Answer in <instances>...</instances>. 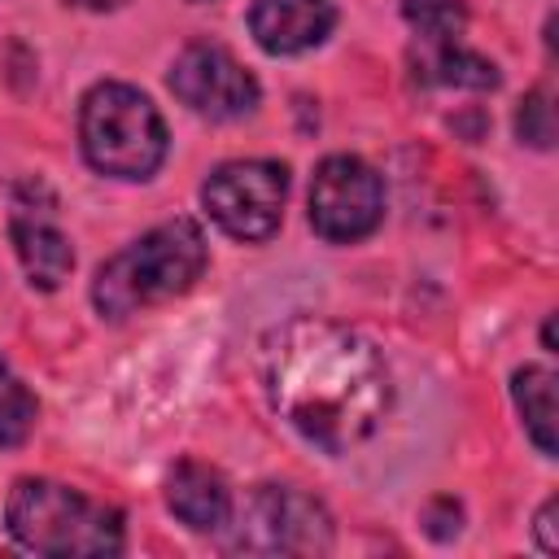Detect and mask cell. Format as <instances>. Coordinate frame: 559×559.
I'll return each mask as SVG.
<instances>
[{"label":"cell","mask_w":559,"mask_h":559,"mask_svg":"<svg viewBox=\"0 0 559 559\" xmlns=\"http://www.w3.org/2000/svg\"><path fill=\"white\" fill-rule=\"evenodd\" d=\"M258 376L271 411L323 454L362 445L393 402L380 349L362 332L314 314L284 319L262 336Z\"/></svg>","instance_id":"cell-1"},{"label":"cell","mask_w":559,"mask_h":559,"mask_svg":"<svg viewBox=\"0 0 559 559\" xmlns=\"http://www.w3.org/2000/svg\"><path fill=\"white\" fill-rule=\"evenodd\" d=\"M205 236L192 218H166L127 249H118L109 262H100L92 280V301L105 319H127L153 301L179 297L197 284L205 271Z\"/></svg>","instance_id":"cell-2"},{"label":"cell","mask_w":559,"mask_h":559,"mask_svg":"<svg viewBox=\"0 0 559 559\" xmlns=\"http://www.w3.org/2000/svg\"><path fill=\"white\" fill-rule=\"evenodd\" d=\"M9 533L17 546L52 559L70 555H118L122 515L70 485L26 476L9 493Z\"/></svg>","instance_id":"cell-3"},{"label":"cell","mask_w":559,"mask_h":559,"mask_svg":"<svg viewBox=\"0 0 559 559\" xmlns=\"http://www.w3.org/2000/svg\"><path fill=\"white\" fill-rule=\"evenodd\" d=\"M83 157L114 179H148L166 157V122L131 83H96L79 109Z\"/></svg>","instance_id":"cell-4"},{"label":"cell","mask_w":559,"mask_h":559,"mask_svg":"<svg viewBox=\"0 0 559 559\" xmlns=\"http://www.w3.org/2000/svg\"><path fill=\"white\" fill-rule=\"evenodd\" d=\"M227 546L245 555H328L332 515L319 498L293 485H258L236 511Z\"/></svg>","instance_id":"cell-5"},{"label":"cell","mask_w":559,"mask_h":559,"mask_svg":"<svg viewBox=\"0 0 559 559\" xmlns=\"http://www.w3.org/2000/svg\"><path fill=\"white\" fill-rule=\"evenodd\" d=\"M284 197H288V170L266 157L223 162L201 188L205 214L236 240L275 236L284 218Z\"/></svg>","instance_id":"cell-6"},{"label":"cell","mask_w":559,"mask_h":559,"mask_svg":"<svg viewBox=\"0 0 559 559\" xmlns=\"http://www.w3.org/2000/svg\"><path fill=\"white\" fill-rule=\"evenodd\" d=\"M384 214V183L380 175L349 153H332L319 162L314 179H310V227L332 240V245H349L376 231Z\"/></svg>","instance_id":"cell-7"},{"label":"cell","mask_w":559,"mask_h":559,"mask_svg":"<svg viewBox=\"0 0 559 559\" xmlns=\"http://www.w3.org/2000/svg\"><path fill=\"white\" fill-rule=\"evenodd\" d=\"M170 92L210 122L258 109V79L218 44H188L170 66Z\"/></svg>","instance_id":"cell-8"},{"label":"cell","mask_w":559,"mask_h":559,"mask_svg":"<svg viewBox=\"0 0 559 559\" xmlns=\"http://www.w3.org/2000/svg\"><path fill=\"white\" fill-rule=\"evenodd\" d=\"M336 26L332 0H253L249 35L271 57H293L323 44Z\"/></svg>","instance_id":"cell-9"},{"label":"cell","mask_w":559,"mask_h":559,"mask_svg":"<svg viewBox=\"0 0 559 559\" xmlns=\"http://www.w3.org/2000/svg\"><path fill=\"white\" fill-rule=\"evenodd\" d=\"M13 249L22 258V271L35 288H57L70 266H74V249L66 240V231L52 218V205H31L26 192H17L13 201Z\"/></svg>","instance_id":"cell-10"},{"label":"cell","mask_w":559,"mask_h":559,"mask_svg":"<svg viewBox=\"0 0 559 559\" xmlns=\"http://www.w3.org/2000/svg\"><path fill=\"white\" fill-rule=\"evenodd\" d=\"M166 507L192 533H214V528H227V520H231V489L214 467L183 459L166 476Z\"/></svg>","instance_id":"cell-11"},{"label":"cell","mask_w":559,"mask_h":559,"mask_svg":"<svg viewBox=\"0 0 559 559\" xmlns=\"http://www.w3.org/2000/svg\"><path fill=\"white\" fill-rule=\"evenodd\" d=\"M415 74L424 83L441 87H498V66L485 61L480 52L463 48V39H419L415 48Z\"/></svg>","instance_id":"cell-12"},{"label":"cell","mask_w":559,"mask_h":559,"mask_svg":"<svg viewBox=\"0 0 559 559\" xmlns=\"http://www.w3.org/2000/svg\"><path fill=\"white\" fill-rule=\"evenodd\" d=\"M511 397L524 415V432L533 445L555 459V371L550 367H520L511 380Z\"/></svg>","instance_id":"cell-13"},{"label":"cell","mask_w":559,"mask_h":559,"mask_svg":"<svg viewBox=\"0 0 559 559\" xmlns=\"http://www.w3.org/2000/svg\"><path fill=\"white\" fill-rule=\"evenodd\" d=\"M35 415H39V402L35 393L17 380V371L0 358V445H22L35 428Z\"/></svg>","instance_id":"cell-14"},{"label":"cell","mask_w":559,"mask_h":559,"mask_svg":"<svg viewBox=\"0 0 559 559\" xmlns=\"http://www.w3.org/2000/svg\"><path fill=\"white\" fill-rule=\"evenodd\" d=\"M406 22L419 31V39H463L467 9L459 0H406Z\"/></svg>","instance_id":"cell-15"},{"label":"cell","mask_w":559,"mask_h":559,"mask_svg":"<svg viewBox=\"0 0 559 559\" xmlns=\"http://www.w3.org/2000/svg\"><path fill=\"white\" fill-rule=\"evenodd\" d=\"M515 131H520V140L533 144V148H550V144H555V109H550V96H546V92H528V96L520 100Z\"/></svg>","instance_id":"cell-16"},{"label":"cell","mask_w":559,"mask_h":559,"mask_svg":"<svg viewBox=\"0 0 559 559\" xmlns=\"http://www.w3.org/2000/svg\"><path fill=\"white\" fill-rule=\"evenodd\" d=\"M555 511H559V502H555V498H546V502H542V511H537V546H542L546 555H555V550H559V537H555Z\"/></svg>","instance_id":"cell-17"},{"label":"cell","mask_w":559,"mask_h":559,"mask_svg":"<svg viewBox=\"0 0 559 559\" xmlns=\"http://www.w3.org/2000/svg\"><path fill=\"white\" fill-rule=\"evenodd\" d=\"M66 4H74V9H87V13H109V9H118L122 0H66Z\"/></svg>","instance_id":"cell-18"}]
</instances>
